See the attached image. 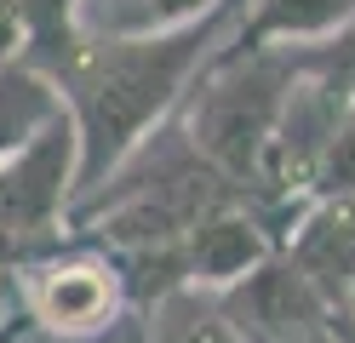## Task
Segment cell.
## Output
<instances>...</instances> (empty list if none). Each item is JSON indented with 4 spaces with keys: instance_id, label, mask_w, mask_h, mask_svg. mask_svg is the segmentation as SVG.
Here are the masks:
<instances>
[{
    "instance_id": "2",
    "label": "cell",
    "mask_w": 355,
    "mask_h": 343,
    "mask_svg": "<svg viewBox=\"0 0 355 343\" xmlns=\"http://www.w3.org/2000/svg\"><path fill=\"white\" fill-rule=\"evenodd\" d=\"M298 86L293 52H258V58H212L207 75L178 109V132L195 149L207 172H218L241 195H258L263 155L275 143L281 109Z\"/></svg>"
},
{
    "instance_id": "10",
    "label": "cell",
    "mask_w": 355,
    "mask_h": 343,
    "mask_svg": "<svg viewBox=\"0 0 355 343\" xmlns=\"http://www.w3.org/2000/svg\"><path fill=\"white\" fill-rule=\"evenodd\" d=\"M63 114V98L29 63H0V166L17 160Z\"/></svg>"
},
{
    "instance_id": "15",
    "label": "cell",
    "mask_w": 355,
    "mask_h": 343,
    "mask_svg": "<svg viewBox=\"0 0 355 343\" xmlns=\"http://www.w3.org/2000/svg\"><path fill=\"white\" fill-rule=\"evenodd\" d=\"M327 332H332V343H355V315H344V309H332V320H327Z\"/></svg>"
},
{
    "instance_id": "5",
    "label": "cell",
    "mask_w": 355,
    "mask_h": 343,
    "mask_svg": "<svg viewBox=\"0 0 355 343\" xmlns=\"http://www.w3.org/2000/svg\"><path fill=\"white\" fill-rule=\"evenodd\" d=\"M218 315L230 320V332L241 343H293L327 332L332 304L298 274V263L275 252L263 258L247 281H235L230 292H218Z\"/></svg>"
},
{
    "instance_id": "14",
    "label": "cell",
    "mask_w": 355,
    "mask_h": 343,
    "mask_svg": "<svg viewBox=\"0 0 355 343\" xmlns=\"http://www.w3.org/2000/svg\"><path fill=\"white\" fill-rule=\"evenodd\" d=\"M17 326V274H0V343Z\"/></svg>"
},
{
    "instance_id": "1",
    "label": "cell",
    "mask_w": 355,
    "mask_h": 343,
    "mask_svg": "<svg viewBox=\"0 0 355 343\" xmlns=\"http://www.w3.org/2000/svg\"><path fill=\"white\" fill-rule=\"evenodd\" d=\"M235 12H218L195 29L149 40H80L75 58L52 75L63 114L80 143V195L103 189L161 126L178 121L184 98L230 40Z\"/></svg>"
},
{
    "instance_id": "3",
    "label": "cell",
    "mask_w": 355,
    "mask_h": 343,
    "mask_svg": "<svg viewBox=\"0 0 355 343\" xmlns=\"http://www.w3.org/2000/svg\"><path fill=\"white\" fill-rule=\"evenodd\" d=\"M126 309L132 304H126L115 258L86 240H63L58 252L17 269V320L40 337H58V343L103 337Z\"/></svg>"
},
{
    "instance_id": "16",
    "label": "cell",
    "mask_w": 355,
    "mask_h": 343,
    "mask_svg": "<svg viewBox=\"0 0 355 343\" xmlns=\"http://www.w3.org/2000/svg\"><path fill=\"white\" fill-rule=\"evenodd\" d=\"M332 320V315H327ZM293 343H332V332H315V337H293Z\"/></svg>"
},
{
    "instance_id": "11",
    "label": "cell",
    "mask_w": 355,
    "mask_h": 343,
    "mask_svg": "<svg viewBox=\"0 0 355 343\" xmlns=\"http://www.w3.org/2000/svg\"><path fill=\"white\" fill-rule=\"evenodd\" d=\"M144 343H241L212 292H172L144 309Z\"/></svg>"
},
{
    "instance_id": "7",
    "label": "cell",
    "mask_w": 355,
    "mask_h": 343,
    "mask_svg": "<svg viewBox=\"0 0 355 343\" xmlns=\"http://www.w3.org/2000/svg\"><path fill=\"white\" fill-rule=\"evenodd\" d=\"M281 252L332 309H344V297L355 286V195L304 200L293 223L281 229Z\"/></svg>"
},
{
    "instance_id": "8",
    "label": "cell",
    "mask_w": 355,
    "mask_h": 343,
    "mask_svg": "<svg viewBox=\"0 0 355 343\" xmlns=\"http://www.w3.org/2000/svg\"><path fill=\"white\" fill-rule=\"evenodd\" d=\"M355 17V0H241L230 40L218 58H258V52H309Z\"/></svg>"
},
{
    "instance_id": "13",
    "label": "cell",
    "mask_w": 355,
    "mask_h": 343,
    "mask_svg": "<svg viewBox=\"0 0 355 343\" xmlns=\"http://www.w3.org/2000/svg\"><path fill=\"white\" fill-rule=\"evenodd\" d=\"M24 52V0H0V63H17Z\"/></svg>"
},
{
    "instance_id": "6",
    "label": "cell",
    "mask_w": 355,
    "mask_h": 343,
    "mask_svg": "<svg viewBox=\"0 0 355 343\" xmlns=\"http://www.w3.org/2000/svg\"><path fill=\"white\" fill-rule=\"evenodd\" d=\"M281 240H275V223L258 212V200H235V206H218L212 218H201L184 240V274H189V292H230L235 281L275 258Z\"/></svg>"
},
{
    "instance_id": "9",
    "label": "cell",
    "mask_w": 355,
    "mask_h": 343,
    "mask_svg": "<svg viewBox=\"0 0 355 343\" xmlns=\"http://www.w3.org/2000/svg\"><path fill=\"white\" fill-rule=\"evenodd\" d=\"M218 12H235V0H80L75 23L86 40H149L195 29Z\"/></svg>"
},
{
    "instance_id": "4",
    "label": "cell",
    "mask_w": 355,
    "mask_h": 343,
    "mask_svg": "<svg viewBox=\"0 0 355 343\" xmlns=\"http://www.w3.org/2000/svg\"><path fill=\"white\" fill-rule=\"evenodd\" d=\"M75 200H80V143L69 114H58L24 155L0 166V235L52 252L63 246Z\"/></svg>"
},
{
    "instance_id": "17",
    "label": "cell",
    "mask_w": 355,
    "mask_h": 343,
    "mask_svg": "<svg viewBox=\"0 0 355 343\" xmlns=\"http://www.w3.org/2000/svg\"><path fill=\"white\" fill-rule=\"evenodd\" d=\"M344 315H355V286H349V297H344Z\"/></svg>"
},
{
    "instance_id": "12",
    "label": "cell",
    "mask_w": 355,
    "mask_h": 343,
    "mask_svg": "<svg viewBox=\"0 0 355 343\" xmlns=\"http://www.w3.org/2000/svg\"><path fill=\"white\" fill-rule=\"evenodd\" d=\"M293 63H298V75H304V80H315V86H327V91H338V98L355 109V17H349L332 40L309 46V52H293Z\"/></svg>"
}]
</instances>
